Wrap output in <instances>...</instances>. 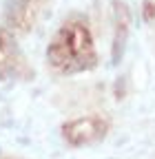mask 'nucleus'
<instances>
[{"instance_id":"f257e3e1","label":"nucleus","mask_w":155,"mask_h":159,"mask_svg":"<svg viewBox=\"0 0 155 159\" xmlns=\"http://www.w3.org/2000/svg\"><path fill=\"white\" fill-rule=\"evenodd\" d=\"M51 62L62 71L89 69L95 62L89 29L82 22H69L51 47Z\"/></svg>"},{"instance_id":"7ed1b4c3","label":"nucleus","mask_w":155,"mask_h":159,"mask_svg":"<svg viewBox=\"0 0 155 159\" xmlns=\"http://www.w3.org/2000/svg\"><path fill=\"white\" fill-rule=\"evenodd\" d=\"M144 20H155V0H144Z\"/></svg>"},{"instance_id":"f03ea898","label":"nucleus","mask_w":155,"mask_h":159,"mask_svg":"<svg viewBox=\"0 0 155 159\" xmlns=\"http://www.w3.org/2000/svg\"><path fill=\"white\" fill-rule=\"evenodd\" d=\"M104 130H106V124L100 117H82V119H75V122L67 124L64 135L73 144H89L93 139L102 137Z\"/></svg>"}]
</instances>
